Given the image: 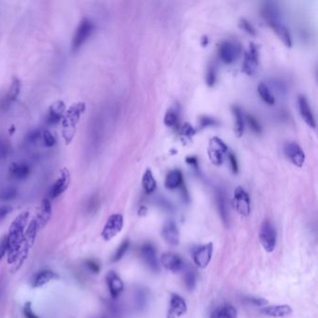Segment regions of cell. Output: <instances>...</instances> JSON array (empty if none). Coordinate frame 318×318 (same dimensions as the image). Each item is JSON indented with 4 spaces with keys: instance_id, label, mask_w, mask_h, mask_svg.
<instances>
[{
    "instance_id": "6da1fadb",
    "label": "cell",
    "mask_w": 318,
    "mask_h": 318,
    "mask_svg": "<svg viewBox=\"0 0 318 318\" xmlns=\"http://www.w3.org/2000/svg\"><path fill=\"white\" fill-rule=\"evenodd\" d=\"M29 212L25 211L17 215L11 222L7 237V262L10 265H13L18 257V254L24 241L25 232L28 222Z\"/></svg>"
},
{
    "instance_id": "7a4b0ae2",
    "label": "cell",
    "mask_w": 318,
    "mask_h": 318,
    "mask_svg": "<svg viewBox=\"0 0 318 318\" xmlns=\"http://www.w3.org/2000/svg\"><path fill=\"white\" fill-rule=\"evenodd\" d=\"M86 110V105L82 102L73 104L67 110H66L65 115L62 119V130H63V136L66 140V144H69L76 132V126L81 115Z\"/></svg>"
},
{
    "instance_id": "3957f363",
    "label": "cell",
    "mask_w": 318,
    "mask_h": 318,
    "mask_svg": "<svg viewBox=\"0 0 318 318\" xmlns=\"http://www.w3.org/2000/svg\"><path fill=\"white\" fill-rule=\"evenodd\" d=\"M38 226L36 219H32V221L29 223L28 227L26 229L25 232V236H24V241L22 243L21 249H20L18 257L15 263L12 265V272H16L19 271L23 264L26 261L28 257L30 249L33 247L36 238H37V234H38Z\"/></svg>"
},
{
    "instance_id": "277c9868",
    "label": "cell",
    "mask_w": 318,
    "mask_h": 318,
    "mask_svg": "<svg viewBox=\"0 0 318 318\" xmlns=\"http://www.w3.org/2000/svg\"><path fill=\"white\" fill-rule=\"evenodd\" d=\"M242 53V47L239 43L232 40H224L219 43L217 53L219 59L226 64L231 65L234 63Z\"/></svg>"
},
{
    "instance_id": "5b68a950",
    "label": "cell",
    "mask_w": 318,
    "mask_h": 318,
    "mask_svg": "<svg viewBox=\"0 0 318 318\" xmlns=\"http://www.w3.org/2000/svg\"><path fill=\"white\" fill-rule=\"evenodd\" d=\"M260 242L266 252L274 251L277 243V233L274 226L269 220H265L262 223L260 230Z\"/></svg>"
},
{
    "instance_id": "8992f818",
    "label": "cell",
    "mask_w": 318,
    "mask_h": 318,
    "mask_svg": "<svg viewBox=\"0 0 318 318\" xmlns=\"http://www.w3.org/2000/svg\"><path fill=\"white\" fill-rule=\"evenodd\" d=\"M94 29H95V26H94V23L88 18H84L80 23L78 28L76 30L73 39H72L73 52H77L78 50H80V48L82 47V45L92 36Z\"/></svg>"
},
{
    "instance_id": "52a82bcc",
    "label": "cell",
    "mask_w": 318,
    "mask_h": 318,
    "mask_svg": "<svg viewBox=\"0 0 318 318\" xmlns=\"http://www.w3.org/2000/svg\"><path fill=\"white\" fill-rule=\"evenodd\" d=\"M228 146L219 137L214 136L209 141L208 157L213 164L219 166L223 163L224 154L228 152Z\"/></svg>"
},
{
    "instance_id": "ba28073f",
    "label": "cell",
    "mask_w": 318,
    "mask_h": 318,
    "mask_svg": "<svg viewBox=\"0 0 318 318\" xmlns=\"http://www.w3.org/2000/svg\"><path fill=\"white\" fill-rule=\"evenodd\" d=\"M123 224L124 220L122 214H112L107 218L106 224L104 226L103 231L101 233L102 238L106 242L112 240L115 236H117L122 232Z\"/></svg>"
},
{
    "instance_id": "9c48e42d",
    "label": "cell",
    "mask_w": 318,
    "mask_h": 318,
    "mask_svg": "<svg viewBox=\"0 0 318 318\" xmlns=\"http://www.w3.org/2000/svg\"><path fill=\"white\" fill-rule=\"evenodd\" d=\"M259 49L253 42L249 43L248 49L244 53L242 71L247 76H254L259 67Z\"/></svg>"
},
{
    "instance_id": "30bf717a",
    "label": "cell",
    "mask_w": 318,
    "mask_h": 318,
    "mask_svg": "<svg viewBox=\"0 0 318 318\" xmlns=\"http://www.w3.org/2000/svg\"><path fill=\"white\" fill-rule=\"evenodd\" d=\"M234 206L235 210L243 216H247L251 212V202L248 193L242 187L234 189Z\"/></svg>"
},
{
    "instance_id": "8fae6325",
    "label": "cell",
    "mask_w": 318,
    "mask_h": 318,
    "mask_svg": "<svg viewBox=\"0 0 318 318\" xmlns=\"http://www.w3.org/2000/svg\"><path fill=\"white\" fill-rule=\"evenodd\" d=\"M70 182H71V175L69 170L66 167L61 169L56 181L51 187L50 197L52 199H56L60 195H62L69 187Z\"/></svg>"
},
{
    "instance_id": "7c38bea8",
    "label": "cell",
    "mask_w": 318,
    "mask_h": 318,
    "mask_svg": "<svg viewBox=\"0 0 318 318\" xmlns=\"http://www.w3.org/2000/svg\"><path fill=\"white\" fill-rule=\"evenodd\" d=\"M284 152L286 157L294 165L298 167H301L303 165L305 161V153L301 150L299 144L296 142H287L284 146Z\"/></svg>"
},
{
    "instance_id": "4fadbf2b",
    "label": "cell",
    "mask_w": 318,
    "mask_h": 318,
    "mask_svg": "<svg viewBox=\"0 0 318 318\" xmlns=\"http://www.w3.org/2000/svg\"><path fill=\"white\" fill-rule=\"evenodd\" d=\"M266 22L269 25V26L275 32V34L279 37L280 39H282V41L284 42V44L287 47H292V38H291V35H290V30L286 26V25L282 22L281 17L268 20Z\"/></svg>"
},
{
    "instance_id": "5bb4252c",
    "label": "cell",
    "mask_w": 318,
    "mask_h": 318,
    "mask_svg": "<svg viewBox=\"0 0 318 318\" xmlns=\"http://www.w3.org/2000/svg\"><path fill=\"white\" fill-rule=\"evenodd\" d=\"M187 307L185 299L178 294H172L170 298L166 318H178L186 314Z\"/></svg>"
},
{
    "instance_id": "9a60e30c",
    "label": "cell",
    "mask_w": 318,
    "mask_h": 318,
    "mask_svg": "<svg viewBox=\"0 0 318 318\" xmlns=\"http://www.w3.org/2000/svg\"><path fill=\"white\" fill-rule=\"evenodd\" d=\"M213 255V243H208L197 248L193 253V262L199 268L205 269L211 262Z\"/></svg>"
},
{
    "instance_id": "2e32d148",
    "label": "cell",
    "mask_w": 318,
    "mask_h": 318,
    "mask_svg": "<svg viewBox=\"0 0 318 318\" xmlns=\"http://www.w3.org/2000/svg\"><path fill=\"white\" fill-rule=\"evenodd\" d=\"M141 257L150 270L153 271H159V263L157 258V252L152 243H145L141 247Z\"/></svg>"
},
{
    "instance_id": "e0dca14e",
    "label": "cell",
    "mask_w": 318,
    "mask_h": 318,
    "mask_svg": "<svg viewBox=\"0 0 318 318\" xmlns=\"http://www.w3.org/2000/svg\"><path fill=\"white\" fill-rule=\"evenodd\" d=\"M66 104L61 100H58L56 102L53 104L48 110L47 116L45 122L47 125H56L59 122H61L65 112H66Z\"/></svg>"
},
{
    "instance_id": "ac0fdd59",
    "label": "cell",
    "mask_w": 318,
    "mask_h": 318,
    "mask_svg": "<svg viewBox=\"0 0 318 318\" xmlns=\"http://www.w3.org/2000/svg\"><path fill=\"white\" fill-rule=\"evenodd\" d=\"M21 87L22 84L19 79L17 77H13L8 94H6L5 98L0 100V110L8 109L10 105L16 101L21 93Z\"/></svg>"
},
{
    "instance_id": "d6986e66",
    "label": "cell",
    "mask_w": 318,
    "mask_h": 318,
    "mask_svg": "<svg viewBox=\"0 0 318 318\" xmlns=\"http://www.w3.org/2000/svg\"><path fill=\"white\" fill-rule=\"evenodd\" d=\"M106 282L111 298L113 299H118L124 290V284L122 278L115 271H110L107 272L106 276Z\"/></svg>"
},
{
    "instance_id": "ffe728a7",
    "label": "cell",
    "mask_w": 318,
    "mask_h": 318,
    "mask_svg": "<svg viewBox=\"0 0 318 318\" xmlns=\"http://www.w3.org/2000/svg\"><path fill=\"white\" fill-rule=\"evenodd\" d=\"M298 104H299V114L301 118L303 119L304 122H306L308 126L315 129L317 126V122H316L314 113L312 111V108L310 107L307 98L304 95L299 94L298 96Z\"/></svg>"
},
{
    "instance_id": "44dd1931",
    "label": "cell",
    "mask_w": 318,
    "mask_h": 318,
    "mask_svg": "<svg viewBox=\"0 0 318 318\" xmlns=\"http://www.w3.org/2000/svg\"><path fill=\"white\" fill-rule=\"evenodd\" d=\"M160 263L163 268L172 272H178L183 268V261L175 253H163L160 257Z\"/></svg>"
},
{
    "instance_id": "7402d4cb",
    "label": "cell",
    "mask_w": 318,
    "mask_h": 318,
    "mask_svg": "<svg viewBox=\"0 0 318 318\" xmlns=\"http://www.w3.org/2000/svg\"><path fill=\"white\" fill-rule=\"evenodd\" d=\"M161 235L165 240V242L169 243L170 245L177 246L180 243V234L178 231V226L172 220H169L164 224L162 228Z\"/></svg>"
},
{
    "instance_id": "603a6c76",
    "label": "cell",
    "mask_w": 318,
    "mask_h": 318,
    "mask_svg": "<svg viewBox=\"0 0 318 318\" xmlns=\"http://www.w3.org/2000/svg\"><path fill=\"white\" fill-rule=\"evenodd\" d=\"M52 215H53L52 203L49 199H44L40 204L37 217L35 218L38 223V229H42L48 224V222L52 217Z\"/></svg>"
},
{
    "instance_id": "cb8c5ba5",
    "label": "cell",
    "mask_w": 318,
    "mask_h": 318,
    "mask_svg": "<svg viewBox=\"0 0 318 318\" xmlns=\"http://www.w3.org/2000/svg\"><path fill=\"white\" fill-rule=\"evenodd\" d=\"M215 199H216V205H217V209H218L220 217H221L223 223L226 226H228L230 222V212H229L227 196H226V193L222 188H218L216 190Z\"/></svg>"
},
{
    "instance_id": "d4e9b609",
    "label": "cell",
    "mask_w": 318,
    "mask_h": 318,
    "mask_svg": "<svg viewBox=\"0 0 318 318\" xmlns=\"http://www.w3.org/2000/svg\"><path fill=\"white\" fill-rule=\"evenodd\" d=\"M292 308L290 305H271L262 309L263 315L271 318H286L292 314Z\"/></svg>"
},
{
    "instance_id": "484cf974",
    "label": "cell",
    "mask_w": 318,
    "mask_h": 318,
    "mask_svg": "<svg viewBox=\"0 0 318 318\" xmlns=\"http://www.w3.org/2000/svg\"><path fill=\"white\" fill-rule=\"evenodd\" d=\"M9 172H10V178L15 180H24L30 176L31 168L26 163L13 162L10 166Z\"/></svg>"
},
{
    "instance_id": "4316f807",
    "label": "cell",
    "mask_w": 318,
    "mask_h": 318,
    "mask_svg": "<svg viewBox=\"0 0 318 318\" xmlns=\"http://www.w3.org/2000/svg\"><path fill=\"white\" fill-rule=\"evenodd\" d=\"M59 278V275L54 271H50V270H44V271H39L38 272L35 277L32 280V287L33 288H41L45 286L51 281L55 280Z\"/></svg>"
},
{
    "instance_id": "83f0119b",
    "label": "cell",
    "mask_w": 318,
    "mask_h": 318,
    "mask_svg": "<svg viewBox=\"0 0 318 318\" xmlns=\"http://www.w3.org/2000/svg\"><path fill=\"white\" fill-rule=\"evenodd\" d=\"M184 184L182 172L178 169L170 171L164 181V186L167 189H176Z\"/></svg>"
},
{
    "instance_id": "f1b7e54d",
    "label": "cell",
    "mask_w": 318,
    "mask_h": 318,
    "mask_svg": "<svg viewBox=\"0 0 318 318\" xmlns=\"http://www.w3.org/2000/svg\"><path fill=\"white\" fill-rule=\"evenodd\" d=\"M210 318H237V310L232 304L220 305L211 313Z\"/></svg>"
},
{
    "instance_id": "f546056e",
    "label": "cell",
    "mask_w": 318,
    "mask_h": 318,
    "mask_svg": "<svg viewBox=\"0 0 318 318\" xmlns=\"http://www.w3.org/2000/svg\"><path fill=\"white\" fill-rule=\"evenodd\" d=\"M232 110L234 116V132L236 136L241 137L244 131V122H243V114L239 106L234 105L232 106Z\"/></svg>"
},
{
    "instance_id": "4dcf8cb0",
    "label": "cell",
    "mask_w": 318,
    "mask_h": 318,
    "mask_svg": "<svg viewBox=\"0 0 318 318\" xmlns=\"http://www.w3.org/2000/svg\"><path fill=\"white\" fill-rule=\"evenodd\" d=\"M142 186L147 194L153 193L157 188V182L150 169H147L142 178Z\"/></svg>"
},
{
    "instance_id": "1f68e13d",
    "label": "cell",
    "mask_w": 318,
    "mask_h": 318,
    "mask_svg": "<svg viewBox=\"0 0 318 318\" xmlns=\"http://www.w3.org/2000/svg\"><path fill=\"white\" fill-rule=\"evenodd\" d=\"M258 93L260 94L261 98L266 104H268L269 106H273L275 104V98L272 95V94L270 91V89L268 88V86L264 83H260L258 86Z\"/></svg>"
},
{
    "instance_id": "d6a6232c",
    "label": "cell",
    "mask_w": 318,
    "mask_h": 318,
    "mask_svg": "<svg viewBox=\"0 0 318 318\" xmlns=\"http://www.w3.org/2000/svg\"><path fill=\"white\" fill-rule=\"evenodd\" d=\"M178 115H179L178 106H175L169 108L164 116V120H163L164 124L168 127H174L178 123Z\"/></svg>"
},
{
    "instance_id": "836d02e7",
    "label": "cell",
    "mask_w": 318,
    "mask_h": 318,
    "mask_svg": "<svg viewBox=\"0 0 318 318\" xmlns=\"http://www.w3.org/2000/svg\"><path fill=\"white\" fill-rule=\"evenodd\" d=\"M183 278H184V282H185V285H186L187 290H191L195 288L196 273L193 269H191L189 267L186 268V270L184 271Z\"/></svg>"
},
{
    "instance_id": "e575fe53",
    "label": "cell",
    "mask_w": 318,
    "mask_h": 318,
    "mask_svg": "<svg viewBox=\"0 0 318 318\" xmlns=\"http://www.w3.org/2000/svg\"><path fill=\"white\" fill-rule=\"evenodd\" d=\"M55 143H56V139L51 132L47 129L42 130L41 132V144L43 147L52 148L55 145Z\"/></svg>"
},
{
    "instance_id": "d590c367",
    "label": "cell",
    "mask_w": 318,
    "mask_h": 318,
    "mask_svg": "<svg viewBox=\"0 0 318 318\" xmlns=\"http://www.w3.org/2000/svg\"><path fill=\"white\" fill-rule=\"evenodd\" d=\"M17 188L14 187H7L0 190V200L1 201H11L17 196Z\"/></svg>"
},
{
    "instance_id": "8d00e7d4",
    "label": "cell",
    "mask_w": 318,
    "mask_h": 318,
    "mask_svg": "<svg viewBox=\"0 0 318 318\" xmlns=\"http://www.w3.org/2000/svg\"><path fill=\"white\" fill-rule=\"evenodd\" d=\"M129 246H130V243L128 240H125L123 241L121 245L117 248L116 252L114 254V256L112 257V262H120L123 258V256L126 254V252L128 251L129 249Z\"/></svg>"
},
{
    "instance_id": "74e56055",
    "label": "cell",
    "mask_w": 318,
    "mask_h": 318,
    "mask_svg": "<svg viewBox=\"0 0 318 318\" xmlns=\"http://www.w3.org/2000/svg\"><path fill=\"white\" fill-rule=\"evenodd\" d=\"M206 81L208 87H213L216 81V69L213 64H211L207 68Z\"/></svg>"
},
{
    "instance_id": "f35d334b",
    "label": "cell",
    "mask_w": 318,
    "mask_h": 318,
    "mask_svg": "<svg viewBox=\"0 0 318 318\" xmlns=\"http://www.w3.org/2000/svg\"><path fill=\"white\" fill-rule=\"evenodd\" d=\"M246 120H247V122H248V124H249V126H250V129H251L254 132H256V133H258V134H259V133H262V125L260 124L259 121H258V120H257L253 115L248 114V115L246 116Z\"/></svg>"
},
{
    "instance_id": "ab89813d",
    "label": "cell",
    "mask_w": 318,
    "mask_h": 318,
    "mask_svg": "<svg viewBox=\"0 0 318 318\" xmlns=\"http://www.w3.org/2000/svg\"><path fill=\"white\" fill-rule=\"evenodd\" d=\"M239 26L243 30H244L246 33H248L249 35H251L253 37H256V35H257L256 29L253 26L252 24L249 21H247L244 18L240 19V21H239Z\"/></svg>"
},
{
    "instance_id": "60d3db41",
    "label": "cell",
    "mask_w": 318,
    "mask_h": 318,
    "mask_svg": "<svg viewBox=\"0 0 318 318\" xmlns=\"http://www.w3.org/2000/svg\"><path fill=\"white\" fill-rule=\"evenodd\" d=\"M41 132L42 130H35L28 133L26 140L30 144H38L41 143Z\"/></svg>"
},
{
    "instance_id": "b9f144b4",
    "label": "cell",
    "mask_w": 318,
    "mask_h": 318,
    "mask_svg": "<svg viewBox=\"0 0 318 318\" xmlns=\"http://www.w3.org/2000/svg\"><path fill=\"white\" fill-rule=\"evenodd\" d=\"M147 301H148V296L145 290H139V292L136 294V303L138 305V308H144L146 306Z\"/></svg>"
},
{
    "instance_id": "7bdbcfd3",
    "label": "cell",
    "mask_w": 318,
    "mask_h": 318,
    "mask_svg": "<svg viewBox=\"0 0 318 318\" xmlns=\"http://www.w3.org/2000/svg\"><path fill=\"white\" fill-rule=\"evenodd\" d=\"M195 133H196V130L189 123L186 122L183 125V127H182V132H181L182 135H184L185 137H187V138H191Z\"/></svg>"
},
{
    "instance_id": "ee69618b",
    "label": "cell",
    "mask_w": 318,
    "mask_h": 318,
    "mask_svg": "<svg viewBox=\"0 0 318 318\" xmlns=\"http://www.w3.org/2000/svg\"><path fill=\"white\" fill-rule=\"evenodd\" d=\"M216 124H217V122L215 121V119L208 117V116H204L200 119V126L202 128H206L209 126H215Z\"/></svg>"
},
{
    "instance_id": "f6af8a7d",
    "label": "cell",
    "mask_w": 318,
    "mask_h": 318,
    "mask_svg": "<svg viewBox=\"0 0 318 318\" xmlns=\"http://www.w3.org/2000/svg\"><path fill=\"white\" fill-rule=\"evenodd\" d=\"M244 300L249 303V304H252V305H255V306H263V305H266L267 304V300L266 299H262V298H257V297H246Z\"/></svg>"
},
{
    "instance_id": "bcb514c9",
    "label": "cell",
    "mask_w": 318,
    "mask_h": 318,
    "mask_svg": "<svg viewBox=\"0 0 318 318\" xmlns=\"http://www.w3.org/2000/svg\"><path fill=\"white\" fill-rule=\"evenodd\" d=\"M85 264H86V267L89 269V271H92L93 273H95V274L99 273V271H100V265H99V263L96 262V261H94V260H88Z\"/></svg>"
},
{
    "instance_id": "7dc6e473",
    "label": "cell",
    "mask_w": 318,
    "mask_h": 318,
    "mask_svg": "<svg viewBox=\"0 0 318 318\" xmlns=\"http://www.w3.org/2000/svg\"><path fill=\"white\" fill-rule=\"evenodd\" d=\"M23 313H24V315H25L26 318H39L38 316L33 312L31 302H26V303L25 304L24 310H23Z\"/></svg>"
},
{
    "instance_id": "c3c4849f",
    "label": "cell",
    "mask_w": 318,
    "mask_h": 318,
    "mask_svg": "<svg viewBox=\"0 0 318 318\" xmlns=\"http://www.w3.org/2000/svg\"><path fill=\"white\" fill-rule=\"evenodd\" d=\"M229 160L231 163V168L233 170L234 174H238L239 171V166H238V161H237V158L235 156V154L231 152L229 153Z\"/></svg>"
},
{
    "instance_id": "681fc988",
    "label": "cell",
    "mask_w": 318,
    "mask_h": 318,
    "mask_svg": "<svg viewBox=\"0 0 318 318\" xmlns=\"http://www.w3.org/2000/svg\"><path fill=\"white\" fill-rule=\"evenodd\" d=\"M9 153V147L6 142L0 139V159H5Z\"/></svg>"
},
{
    "instance_id": "f907efd6",
    "label": "cell",
    "mask_w": 318,
    "mask_h": 318,
    "mask_svg": "<svg viewBox=\"0 0 318 318\" xmlns=\"http://www.w3.org/2000/svg\"><path fill=\"white\" fill-rule=\"evenodd\" d=\"M12 212V207L10 206H0V221H2L6 216Z\"/></svg>"
},
{
    "instance_id": "816d5d0a",
    "label": "cell",
    "mask_w": 318,
    "mask_h": 318,
    "mask_svg": "<svg viewBox=\"0 0 318 318\" xmlns=\"http://www.w3.org/2000/svg\"><path fill=\"white\" fill-rule=\"evenodd\" d=\"M7 237L5 236L1 241H0V261L3 259V257L7 254Z\"/></svg>"
},
{
    "instance_id": "f5cc1de1",
    "label": "cell",
    "mask_w": 318,
    "mask_h": 318,
    "mask_svg": "<svg viewBox=\"0 0 318 318\" xmlns=\"http://www.w3.org/2000/svg\"><path fill=\"white\" fill-rule=\"evenodd\" d=\"M186 162H187V164L192 165L194 167H197V165H198V159H197L196 157H193V156L187 157V159H186Z\"/></svg>"
},
{
    "instance_id": "db71d44e",
    "label": "cell",
    "mask_w": 318,
    "mask_h": 318,
    "mask_svg": "<svg viewBox=\"0 0 318 318\" xmlns=\"http://www.w3.org/2000/svg\"><path fill=\"white\" fill-rule=\"evenodd\" d=\"M5 279H4V276L0 275V299H1V297H2V294L4 292V289H5Z\"/></svg>"
},
{
    "instance_id": "11a10c76",
    "label": "cell",
    "mask_w": 318,
    "mask_h": 318,
    "mask_svg": "<svg viewBox=\"0 0 318 318\" xmlns=\"http://www.w3.org/2000/svg\"><path fill=\"white\" fill-rule=\"evenodd\" d=\"M201 43H202L203 47H206V46H207V44H208V38H207L206 36H204V37L202 38Z\"/></svg>"
},
{
    "instance_id": "9f6ffc18",
    "label": "cell",
    "mask_w": 318,
    "mask_h": 318,
    "mask_svg": "<svg viewBox=\"0 0 318 318\" xmlns=\"http://www.w3.org/2000/svg\"><path fill=\"white\" fill-rule=\"evenodd\" d=\"M147 211H148L147 208L144 207V206H142L140 209H139V211H138V214L140 215H146V213H147Z\"/></svg>"
},
{
    "instance_id": "6f0895ef",
    "label": "cell",
    "mask_w": 318,
    "mask_h": 318,
    "mask_svg": "<svg viewBox=\"0 0 318 318\" xmlns=\"http://www.w3.org/2000/svg\"></svg>"
}]
</instances>
